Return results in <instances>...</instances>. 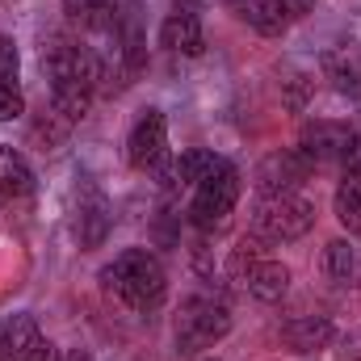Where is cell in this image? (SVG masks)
Wrapping results in <instances>:
<instances>
[{"label":"cell","mask_w":361,"mask_h":361,"mask_svg":"<svg viewBox=\"0 0 361 361\" xmlns=\"http://www.w3.org/2000/svg\"><path fill=\"white\" fill-rule=\"evenodd\" d=\"M324 277L328 281H336V286H345L349 277H353V269H357V257H353V244L349 240H332L328 248H324Z\"/></svg>","instance_id":"44dd1931"},{"label":"cell","mask_w":361,"mask_h":361,"mask_svg":"<svg viewBox=\"0 0 361 361\" xmlns=\"http://www.w3.org/2000/svg\"><path fill=\"white\" fill-rule=\"evenodd\" d=\"M68 130H72V122H68L63 114H55V109H51L47 118H38V122H34L30 139L38 143V152H55V147H59V143L68 139Z\"/></svg>","instance_id":"7402d4cb"},{"label":"cell","mask_w":361,"mask_h":361,"mask_svg":"<svg viewBox=\"0 0 361 361\" xmlns=\"http://www.w3.org/2000/svg\"><path fill=\"white\" fill-rule=\"evenodd\" d=\"M101 286H105V294L118 298L122 307H130V311H152V307H160L164 294H169V273H164V265H160L156 252H147V248H126V252H118V257L101 269Z\"/></svg>","instance_id":"7a4b0ae2"},{"label":"cell","mask_w":361,"mask_h":361,"mask_svg":"<svg viewBox=\"0 0 361 361\" xmlns=\"http://www.w3.org/2000/svg\"><path fill=\"white\" fill-rule=\"evenodd\" d=\"M281 341L290 345V353H319L332 341V319L328 315H298L281 328Z\"/></svg>","instance_id":"e0dca14e"},{"label":"cell","mask_w":361,"mask_h":361,"mask_svg":"<svg viewBox=\"0 0 361 361\" xmlns=\"http://www.w3.org/2000/svg\"><path fill=\"white\" fill-rule=\"evenodd\" d=\"M319 68H324V80L341 97H349V101L361 105V51L357 47H332V51H324Z\"/></svg>","instance_id":"5bb4252c"},{"label":"cell","mask_w":361,"mask_h":361,"mask_svg":"<svg viewBox=\"0 0 361 361\" xmlns=\"http://www.w3.org/2000/svg\"><path fill=\"white\" fill-rule=\"evenodd\" d=\"M244 25H252L257 34H265V38H277V34H286V21H290V13L281 8V0H223Z\"/></svg>","instance_id":"2e32d148"},{"label":"cell","mask_w":361,"mask_h":361,"mask_svg":"<svg viewBox=\"0 0 361 361\" xmlns=\"http://www.w3.org/2000/svg\"><path fill=\"white\" fill-rule=\"evenodd\" d=\"M114 42H118V80L130 85L147 63V30H143V4L139 0H126L118 8Z\"/></svg>","instance_id":"52a82bcc"},{"label":"cell","mask_w":361,"mask_h":361,"mask_svg":"<svg viewBox=\"0 0 361 361\" xmlns=\"http://www.w3.org/2000/svg\"><path fill=\"white\" fill-rule=\"evenodd\" d=\"M34 185H38V180H34L30 160H25L17 147L0 143V193H4V197H30Z\"/></svg>","instance_id":"ac0fdd59"},{"label":"cell","mask_w":361,"mask_h":361,"mask_svg":"<svg viewBox=\"0 0 361 361\" xmlns=\"http://www.w3.org/2000/svg\"><path fill=\"white\" fill-rule=\"evenodd\" d=\"M311 160L294 147V152H273L261 160V169H257V189H261V197H269V193H294L302 180L311 177Z\"/></svg>","instance_id":"8fae6325"},{"label":"cell","mask_w":361,"mask_h":361,"mask_svg":"<svg viewBox=\"0 0 361 361\" xmlns=\"http://www.w3.org/2000/svg\"><path fill=\"white\" fill-rule=\"evenodd\" d=\"M332 210L341 219V227L361 231V169H349L341 185H336V197H332Z\"/></svg>","instance_id":"ffe728a7"},{"label":"cell","mask_w":361,"mask_h":361,"mask_svg":"<svg viewBox=\"0 0 361 361\" xmlns=\"http://www.w3.org/2000/svg\"><path fill=\"white\" fill-rule=\"evenodd\" d=\"M357 126L349 122H332V118H319V122H307L302 126V139H298V152L311 160V164H349L353 147H357Z\"/></svg>","instance_id":"8992f818"},{"label":"cell","mask_w":361,"mask_h":361,"mask_svg":"<svg viewBox=\"0 0 361 361\" xmlns=\"http://www.w3.org/2000/svg\"><path fill=\"white\" fill-rule=\"evenodd\" d=\"M164 160H169V118L160 109H143L126 135V164L147 173V169H160Z\"/></svg>","instance_id":"ba28073f"},{"label":"cell","mask_w":361,"mask_h":361,"mask_svg":"<svg viewBox=\"0 0 361 361\" xmlns=\"http://www.w3.org/2000/svg\"><path fill=\"white\" fill-rule=\"evenodd\" d=\"M122 0H63V17L80 30H114Z\"/></svg>","instance_id":"d6986e66"},{"label":"cell","mask_w":361,"mask_h":361,"mask_svg":"<svg viewBox=\"0 0 361 361\" xmlns=\"http://www.w3.org/2000/svg\"><path fill=\"white\" fill-rule=\"evenodd\" d=\"M210 164H214V152H180V156H169V160L160 164V189H164V193L193 189L197 180L206 177Z\"/></svg>","instance_id":"9a60e30c"},{"label":"cell","mask_w":361,"mask_h":361,"mask_svg":"<svg viewBox=\"0 0 361 361\" xmlns=\"http://www.w3.org/2000/svg\"><path fill=\"white\" fill-rule=\"evenodd\" d=\"M311 4H315V0H281V8H286L290 17H302V13H307Z\"/></svg>","instance_id":"484cf974"},{"label":"cell","mask_w":361,"mask_h":361,"mask_svg":"<svg viewBox=\"0 0 361 361\" xmlns=\"http://www.w3.org/2000/svg\"><path fill=\"white\" fill-rule=\"evenodd\" d=\"M281 85H286V109H290V114H302L307 101H311V92H315V80L298 72V76H290V80H281Z\"/></svg>","instance_id":"603a6c76"},{"label":"cell","mask_w":361,"mask_h":361,"mask_svg":"<svg viewBox=\"0 0 361 361\" xmlns=\"http://www.w3.org/2000/svg\"><path fill=\"white\" fill-rule=\"evenodd\" d=\"M315 227V206L298 193H269L252 206V231L265 244H290L302 240Z\"/></svg>","instance_id":"5b68a950"},{"label":"cell","mask_w":361,"mask_h":361,"mask_svg":"<svg viewBox=\"0 0 361 361\" xmlns=\"http://www.w3.org/2000/svg\"><path fill=\"white\" fill-rule=\"evenodd\" d=\"M235 286H244V290H248L252 298H261V302H277V298H286V290H290V269L265 252V257H257L252 265L240 269Z\"/></svg>","instance_id":"4fadbf2b"},{"label":"cell","mask_w":361,"mask_h":361,"mask_svg":"<svg viewBox=\"0 0 361 361\" xmlns=\"http://www.w3.org/2000/svg\"><path fill=\"white\" fill-rule=\"evenodd\" d=\"M17 72H21V55H17V42L8 34H0V80L17 85Z\"/></svg>","instance_id":"cb8c5ba5"},{"label":"cell","mask_w":361,"mask_h":361,"mask_svg":"<svg viewBox=\"0 0 361 361\" xmlns=\"http://www.w3.org/2000/svg\"><path fill=\"white\" fill-rule=\"evenodd\" d=\"M227 332H231V307L223 302V294H206L202 290V294L185 298V307L177 315V353L180 357L206 353Z\"/></svg>","instance_id":"3957f363"},{"label":"cell","mask_w":361,"mask_h":361,"mask_svg":"<svg viewBox=\"0 0 361 361\" xmlns=\"http://www.w3.org/2000/svg\"><path fill=\"white\" fill-rule=\"evenodd\" d=\"M59 361H92V353H85V349H68Z\"/></svg>","instance_id":"4316f807"},{"label":"cell","mask_w":361,"mask_h":361,"mask_svg":"<svg viewBox=\"0 0 361 361\" xmlns=\"http://www.w3.org/2000/svg\"><path fill=\"white\" fill-rule=\"evenodd\" d=\"M17 114H25V97H21L17 85L0 80V122H13Z\"/></svg>","instance_id":"d4e9b609"},{"label":"cell","mask_w":361,"mask_h":361,"mask_svg":"<svg viewBox=\"0 0 361 361\" xmlns=\"http://www.w3.org/2000/svg\"><path fill=\"white\" fill-rule=\"evenodd\" d=\"M160 47L177 51L185 59H197L206 51V30H202V4L197 0H173V8L160 25Z\"/></svg>","instance_id":"9c48e42d"},{"label":"cell","mask_w":361,"mask_h":361,"mask_svg":"<svg viewBox=\"0 0 361 361\" xmlns=\"http://www.w3.org/2000/svg\"><path fill=\"white\" fill-rule=\"evenodd\" d=\"M0 361H59L34 315H13L0 324Z\"/></svg>","instance_id":"30bf717a"},{"label":"cell","mask_w":361,"mask_h":361,"mask_svg":"<svg viewBox=\"0 0 361 361\" xmlns=\"http://www.w3.org/2000/svg\"><path fill=\"white\" fill-rule=\"evenodd\" d=\"M240 202V169L223 156H214V164L206 169V177L193 185V202H189V223L202 231H219L231 210Z\"/></svg>","instance_id":"277c9868"},{"label":"cell","mask_w":361,"mask_h":361,"mask_svg":"<svg viewBox=\"0 0 361 361\" xmlns=\"http://www.w3.org/2000/svg\"><path fill=\"white\" fill-rule=\"evenodd\" d=\"M109 235V202L89 177L76 189V240L80 248H101Z\"/></svg>","instance_id":"7c38bea8"},{"label":"cell","mask_w":361,"mask_h":361,"mask_svg":"<svg viewBox=\"0 0 361 361\" xmlns=\"http://www.w3.org/2000/svg\"><path fill=\"white\" fill-rule=\"evenodd\" d=\"M42 72L51 80V109L76 126L101 92V59L72 38H55L51 47H42Z\"/></svg>","instance_id":"6da1fadb"}]
</instances>
